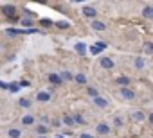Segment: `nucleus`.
Wrapping results in <instances>:
<instances>
[{
    "label": "nucleus",
    "instance_id": "nucleus-17",
    "mask_svg": "<svg viewBox=\"0 0 153 138\" xmlns=\"http://www.w3.org/2000/svg\"><path fill=\"white\" fill-rule=\"evenodd\" d=\"M20 106H22V108H29V106H31V101H27V99H20Z\"/></svg>",
    "mask_w": 153,
    "mask_h": 138
},
{
    "label": "nucleus",
    "instance_id": "nucleus-32",
    "mask_svg": "<svg viewBox=\"0 0 153 138\" xmlns=\"http://www.w3.org/2000/svg\"><path fill=\"white\" fill-rule=\"evenodd\" d=\"M40 138H43V136H40Z\"/></svg>",
    "mask_w": 153,
    "mask_h": 138
},
{
    "label": "nucleus",
    "instance_id": "nucleus-19",
    "mask_svg": "<svg viewBox=\"0 0 153 138\" xmlns=\"http://www.w3.org/2000/svg\"><path fill=\"white\" fill-rule=\"evenodd\" d=\"M142 118H144V115H142L140 111H135V113H133V120H142Z\"/></svg>",
    "mask_w": 153,
    "mask_h": 138
},
{
    "label": "nucleus",
    "instance_id": "nucleus-9",
    "mask_svg": "<svg viewBox=\"0 0 153 138\" xmlns=\"http://www.w3.org/2000/svg\"><path fill=\"white\" fill-rule=\"evenodd\" d=\"M94 102H96L99 108H106V106H108V102H106L105 99H101V97H96V99H94Z\"/></svg>",
    "mask_w": 153,
    "mask_h": 138
},
{
    "label": "nucleus",
    "instance_id": "nucleus-28",
    "mask_svg": "<svg viewBox=\"0 0 153 138\" xmlns=\"http://www.w3.org/2000/svg\"><path fill=\"white\" fill-rule=\"evenodd\" d=\"M42 25H52V22H49V20H42Z\"/></svg>",
    "mask_w": 153,
    "mask_h": 138
},
{
    "label": "nucleus",
    "instance_id": "nucleus-21",
    "mask_svg": "<svg viewBox=\"0 0 153 138\" xmlns=\"http://www.w3.org/2000/svg\"><path fill=\"white\" fill-rule=\"evenodd\" d=\"M135 66H137V68H142V66H144V59H142V57H139V59L135 61Z\"/></svg>",
    "mask_w": 153,
    "mask_h": 138
},
{
    "label": "nucleus",
    "instance_id": "nucleus-12",
    "mask_svg": "<svg viewBox=\"0 0 153 138\" xmlns=\"http://www.w3.org/2000/svg\"><path fill=\"white\" fill-rule=\"evenodd\" d=\"M20 134H22L20 129H11V131H9V136H11V138H18Z\"/></svg>",
    "mask_w": 153,
    "mask_h": 138
},
{
    "label": "nucleus",
    "instance_id": "nucleus-27",
    "mask_svg": "<svg viewBox=\"0 0 153 138\" xmlns=\"http://www.w3.org/2000/svg\"><path fill=\"white\" fill-rule=\"evenodd\" d=\"M88 93H90V95H94V97H97V92H96L94 88H90V90H88Z\"/></svg>",
    "mask_w": 153,
    "mask_h": 138
},
{
    "label": "nucleus",
    "instance_id": "nucleus-13",
    "mask_svg": "<svg viewBox=\"0 0 153 138\" xmlns=\"http://www.w3.org/2000/svg\"><path fill=\"white\" fill-rule=\"evenodd\" d=\"M76 81H78L79 84H85V83H87V77H85L83 74H78V76H76Z\"/></svg>",
    "mask_w": 153,
    "mask_h": 138
},
{
    "label": "nucleus",
    "instance_id": "nucleus-29",
    "mask_svg": "<svg viewBox=\"0 0 153 138\" xmlns=\"http://www.w3.org/2000/svg\"><path fill=\"white\" fill-rule=\"evenodd\" d=\"M22 23H24V25H31L33 22H31V20H22Z\"/></svg>",
    "mask_w": 153,
    "mask_h": 138
},
{
    "label": "nucleus",
    "instance_id": "nucleus-24",
    "mask_svg": "<svg viewBox=\"0 0 153 138\" xmlns=\"http://www.w3.org/2000/svg\"><path fill=\"white\" fill-rule=\"evenodd\" d=\"M144 50H146V52H153V45H146Z\"/></svg>",
    "mask_w": 153,
    "mask_h": 138
},
{
    "label": "nucleus",
    "instance_id": "nucleus-11",
    "mask_svg": "<svg viewBox=\"0 0 153 138\" xmlns=\"http://www.w3.org/2000/svg\"><path fill=\"white\" fill-rule=\"evenodd\" d=\"M142 15H144L146 18H153V7H144Z\"/></svg>",
    "mask_w": 153,
    "mask_h": 138
},
{
    "label": "nucleus",
    "instance_id": "nucleus-6",
    "mask_svg": "<svg viewBox=\"0 0 153 138\" xmlns=\"http://www.w3.org/2000/svg\"><path fill=\"white\" fill-rule=\"evenodd\" d=\"M4 13H6V16L13 18V16H15V7H13V6H6V7H4Z\"/></svg>",
    "mask_w": 153,
    "mask_h": 138
},
{
    "label": "nucleus",
    "instance_id": "nucleus-30",
    "mask_svg": "<svg viewBox=\"0 0 153 138\" xmlns=\"http://www.w3.org/2000/svg\"><path fill=\"white\" fill-rule=\"evenodd\" d=\"M79 138H94V136H90V134H81Z\"/></svg>",
    "mask_w": 153,
    "mask_h": 138
},
{
    "label": "nucleus",
    "instance_id": "nucleus-2",
    "mask_svg": "<svg viewBox=\"0 0 153 138\" xmlns=\"http://www.w3.org/2000/svg\"><path fill=\"white\" fill-rule=\"evenodd\" d=\"M101 66L106 68V70H110V68H114V61L110 57H101Z\"/></svg>",
    "mask_w": 153,
    "mask_h": 138
},
{
    "label": "nucleus",
    "instance_id": "nucleus-20",
    "mask_svg": "<svg viewBox=\"0 0 153 138\" xmlns=\"http://www.w3.org/2000/svg\"><path fill=\"white\" fill-rule=\"evenodd\" d=\"M7 34H9V36H16V34H22V31H15V29H7Z\"/></svg>",
    "mask_w": 153,
    "mask_h": 138
},
{
    "label": "nucleus",
    "instance_id": "nucleus-15",
    "mask_svg": "<svg viewBox=\"0 0 153 138\" xmlns=\"http://www.w3.org/2000/svg\"><path fill=\"white\" fill-rule=\"evenodd\" d=\"M36 131H38L40 134H45V133L49 131V127H47V126H38V127H36Z\"/></svg>",
    "mask_w": 153,
    "mask_h": 138
},
{
    "label": "nucleus",
    "instance_id": "nucleus-1",
    "mask_svg": "<svg viewBox=\"0 0 153 138\" xmlns=\"http://www.w3.org/2000/svg\"><path fill=\"white\" fill-rule=\"evenodd\" d=\"M121 97L126 99V101H131V99L135 97V93H133L130 88H121Z\"/></svg>",
    "mask_w": 153,
    "mask_h": 138
},
{
    "label": "nucleus",
    "instance_id": "nucleus-14",
    "mask_svg": "<svg viewBox=\"0 0 153 138\" xmlns=\"http://www.w3.org/2000/svg\"><path fill=\"white\" fill-rule=\"evenodd\" d=\"M101 50H103V48H101V47H99V45H92V47H90V52H92V54H94V56H96V54H99V52H101Z\"/></svg>",
    "mask_w": 153,
    "mask_h": 138
},
{
    "label": "nucleus",
    "instance_id": "nucleus-10",
    "mask_svg": "<svg viewBox=\"0 0 153 138\" xmlns=\"http://www.w3.org/2000/svg\"><path fill=\"white\" fill-rule=\"evenodd\" d=\"M33 122H34V118H33L31 115H25V117H24V120H22V124H24V126H31Z\"/></svg>",
    "mask_w": 153,
    "mask_h": 138
},
{
    "label": "nucleus",
    "instance_id": "nucleus-26",
    "mask_svg": "<svg viewBox=\"0 0 153 138\" xmlns=\"http://www.w3.org/2000/svg\"><path fill=\"white\" fill-rule=\"evenodd\" d=\"M63 79H72V76L68 72H63Z\"/></svg>",
    "mask_w": 153,
    "mask_h": 138
},
{
    "label": "nucleus",
    "instance_id": "nucleus-18",
    "mask_svg": "<svg viewBox=\"0 0 153 138\" xmlns=\"http://www.w3.org/2000/svg\"><path fill=\"white\" fill-rule=\"evenodd\" d=\"M119 84H123V86L126 88V84H130V79H128V77H121V79H119Z\"/></svg>",
    "mask_w": 153,
    "mask_h": 138
},
{
    "label": "nucleus",
    "instance_id": "nucleus-3",
    "mask_svg": "<svg viewBox=\"0 0 153 138\" xmlns=\"http://www.w3.org/2000/svg\"><path fill=\"white\" fill-rule=\"evenodd\" d=\"M83 15L88 16V18H94V16L97 15V11H96L94 7H83Z\"/></svg>",
    "mask_w": 153,
    "mask_h": 138
},
{
    "label": "nucleus",
    "instance_id": "nucleus-31",
    "mask_svg": "<svg viewBox=\"0 0 153 138\" xmlns=\"http://www.w3.org/2000/svg\"><path fill=\"white\" fill-rule=\"evenodd\" d=\"M149 122H151V124H153V113H151V115H149Z\"/></svg>",
    "mask_w": 153,
    "mask_h": 138
},
{
    "label": "nucleus",
    "instance_id": "nucleus-8",
    "mask_svg": "<svg viewBox=\"0 0 153 138\" xmlns=\"http://www.w3.org/2000/svg\"><path fill=\"white\" fill-rule=\"evenodd\" d=\"M108 131H110V127H108L106 124H99V126H97V133H99V134H106Z\"/></svg>",
    "mask_w": 153,
    "mask_h": 138
},
{
    "label": "nucleus",
    "instance_id": "nucleus-7",
    "mask_svg": "<svg viewBox=\"0 0 153 138\" xmlns=\"http://www.w3.org/2000/svg\"><path fill=\"white\" fill-rule=\"evenodd\" d=\"M49 81H51L52 84H61V77L56 76V74H51V76H49Z\"/></svg>",
    "mask_w": 153,
    "mask_h": 138
},
{
    "label": "nucleus",
    "instance_id": "nucleus-5",
    "mask_svg": "<svg viewBox=\"0 0 153 138\" xmlns=\"http://www.w3.org/2000/svg\"><path fill=\"white\" fill-rule=\"evenodd\" d=\"M36 99H38V101H40V102H47V101H49V99H51V93H47V92H40V93H38V97H36Z\"/></svg>",
    "mask_w": 153,
    "mask_h": 138
},
{
    "label": "nucleus",
    "instance_id": "nucleus-4",
    "mask_svg": "<svg viewBox=\"0 0 153 138\" xmlns=\"http://www.w3.org/2000/svg\"><path fill=\"white\" fill-rule=\"evenodd\" d=\"M92 29H96V31H99V32H101V31H105V29H106V25H105L103 22L94 20V22H92Z\"/></svg>",
    "mask_w": 153,
    "mask_h": 138
},
{
    "label": "nucleus",
    "instance_id": "nucleus-16",
    "mask_svg": "<svg viewBox=\"0 0 153 138\" xmlns=\"http://www.w3.org/2000/svg\"><path fill=\"white\" fill-rule=\"evenodd\" d=\"M76 50H78L79 54H85V50H87V48H85V45H83V43H78V45H76Z\"/></svg>",
    "mask_w": 153,
    "mask_h": 138
},
{
    "label": "nucleus",
    "instance_id": "nucleus-23",
    "mask_svg": "<svg viewBox=\"0 0 153 138\" xmlns=\"http://www.w3.org/2000/svg\"><path fill=\"white\" fill-rule=\"evenodd\" d=\"M74 120H76V122H79V124H83V122H85L81 115H76V117H74Z\"/></svg>",
    "mask_w": 153,
    "mask_h": 138
},
{
    "label": "nucleus",
    "instance_id": "nucleus-22",
    "mask_svg": "<svg viewBox=\"0 0 153 138\" xmlns=\"http://www.w3.org/2000/svg\"><path fill=\"white\" fill-rule=\"evenodd\" d=\"M63 122H65L67 126H72V124H74V118H70V117H65V118H63Z\"/></svg>",
    "mask_w": 153,
    "mask_h": 138
},
{
    "label": "nucleus",
    "instance_id": "nucleus-25",
    "mask_svg": "<svg viewBox=\"0 0 153 138\" xmlns=\"http://www.w3.org/2000/svg\"><path fill=\"white\" fill-rule=\"evenodd\" d=\"M58 27H61V29H65V27H68V23H65V22H59V23H58Z\"/></svg>",
    "mask_w": 153,
    "mask_h": 138
}]
</instances>
